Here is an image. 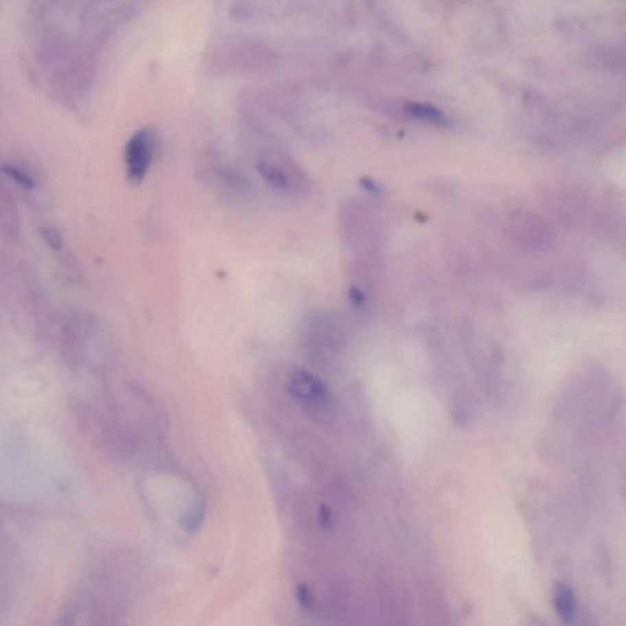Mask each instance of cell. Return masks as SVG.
Wrapping results in <instances>:
<instances>
[{
  "mask_svg": "<svg viewBox=\"0 0 626 626\" xmlns=\"http://www.w3.org/2000/svg\"><path fill=\"white\" fill-rule=\"evenodd\" d=\"M405 111L411 115V117L427 120L430 123L443 125L447 123V117L436 106H430V104H424V103H408L405 106Z\"/></svg>",
  "mask_w": 626,
  "mask_h": 626,
  "instance_id": "5",
  "label": "cell"
},
{
  "mask_svg": "<svg viewBox=\"0 0 626 626\" xmlns=\"http://www.w3.org/2000/svg\"><path fill=\"white\" fill-rule=\"evenodd\" d=\"M516 227L518 231L520 230L521 237L531 246L547 248L554 242L553 225L536 213L522 214L518 219Z\"/></svg>",
  "mask_w": 626,
  "mask_h": 626,
  "instance_id": "3",
  "label": "cell"
},
{
  "mask_svg": "<svg viewBox=\"0 0 626 626\" xmlns=\"http://www.w3.org/2000/svg\"><path fill=\"white\" fill-rule=\"evenodd\" d=\"M40 235L43 240L54 250H60L62 247V237L60 233L51 227L40 228Z\"/></svg>",
  "mask_w": 626,
  "mask_h": 626,
  "instance_id": "9",
  "label": "cell"
},
{
  "mask_svg": "<svg viewBox=\"0 0 626 626\" xmlns=\"http://www.w3.org/2000/svg\"><path fill=\"white\" fill-rule=\"evenodd\" d=\"M319 520H321V525L323 526L325 529H330L332 525H333V515H332V511L328 507L323 505L321 508V511H319Z\"/></svg>",
  "mask_w": 626,
  "mask_h": 626,
  "instance_id": "10",
  "label": "cell"
},
{
  "mask_svg": "<svg viewBox=\"0 0 626 626\" xmlns=\"http://www.w3.org/2000/svg\"><path fill=\"white\" fill-rule=\"evenodd\" d=\"M295 596H297V603L300 604L302 610H312L314 597H313L312 590L308 583H302V582L297 583V588H295Z\"/></svg>",
  "mask_w": 626,
  "mask_h": 626,
  "instance_id": "8",
  "label": "cell"
},
{
  "mask_svg": "<svg viewBox=\"0 0 626 626\" xmlns=\"http://www.w3.org/2000/svg\"><path fill=\"white\" fill-rule=\"evenodd\" d=\"M290 389L292 394L300 399L303 405H306V408H312V411L319 415L328 413L330 406L328 393L325 386L311 375L299 372L291 380Z\"/></svg>",
  "mask_w": 626,
  "mask_h": 626,
  "instance_id": "2",
  "label": "cell"
},
{
  "mask_svg": "<svg viewBox=\"0 0 626 626\" xmlns=\"http://www.w3.org/2000/svg\"><path fill=\"white\" fill-rule=\"evenodd\" d=\"M553 605L555 613L565 624L575 621L577 602L574 590L564 582H558L553 591Z\"/></svg>",
  "mask_w": 626,
  "mask_h": 626,
  "instance_id": "4",
  "label": "cell"
},
{
  "mask_svg": "<svg viewBox=\"0 0 626 626\" xmlns=\"http://www.w3.org/2000/svg\"><path fill=\"white\" fill-rule=\"evenodd\" d=\"M153 132L147 128L136 130L125 147V165L128 178L132 184H140L150 168L154 154Z\"/></svg>",
  "mask_w": 626,
  "mask_h": 626,
  "instance_id": "1",
  "label": "cell"
},
{
  "mask_svg": "<svg viewBox=\"0 0 626 626\" xmlns=\"http://www.w3.org/2000/svg\"><path fill=\"white\" fill-rule=\"evenodd\" d=\"M1 170L3 173L5 174L6 176H9L10 179L14 180L17 185H20L23 189H34L36 186V181H34L32 175L28 173L27 170H25L23 167L17 165V164H12V163H4L3 167H1Z\"/></svg>",
  "mask_w": 626,
  "mask_h": 626,
  "instance_id": "7",
  "label": "cell"
},
{
  "mask_svg": "<svg viewBox=\"0 0 626 626\" xmlns=\"http://www.w3.org/2000/svg\"><path fill=\"white\" fill-rule=\"evenodd\" d=\"M258 173L261 174L263 179L266 180L269 185L277 189H286L288 187V180L286 175L281 169L273 165L272 163L266 162V161H259L257 163Z\"/></svg>",
  "mask_w": 626,
  "mask_h": 626,
  "instance_id": "6",
  "label": "cell"
}]
</instances>
